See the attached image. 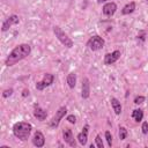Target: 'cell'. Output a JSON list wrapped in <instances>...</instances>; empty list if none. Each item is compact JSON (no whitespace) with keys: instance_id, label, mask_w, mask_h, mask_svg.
<instances>
[{"instance_id":"cell-5","label":"cell","mask_w":148,"mask_h":148,"mask_svg":"<svg viewBox=\"0 0 148 148\" xmlns=\"http://www.w3.org/2000/svg\"><path fill=\"white\" fill-rule=\"evenodd\" d=\"M66 113H67V108H66V106H61V108H59L58 111H56V113H54V116L52 117V119L50 120L49 126H50V127H53V128L57 127V126L59 125L60 120L65 117Z\"/></svg>"},{"instance_id":"cell-18","label":"cell","mask_w":148,"mask_h":148,"mask_svg":"<svg viewBox=\"0 0 148 148\" xmlns=\"http://www.w3.org/2000/svg\"><path fill=\"white\" fill-rule=\"evenodd\" d=\"M132 118L135 120V121H141L142 119H143V111L141 110V109H135V110H133V112H132Z\"/></svg>"},{"instance_id":"cell-11","label":"cell","mask_w":148,"mask_h":148,"mask_svg":"<svg viewBox=\"0 0 148 148\" xmlns=\"http://www.w3.org/2000/svg\"><path fill=\"white\" fill-rule=\"evenodd\" d=\"M32 143L35 147H43L45 145V138L43 135V133L40 131H36L35 134H34V138H32Z\"/></svg>"},{"instance_id":"cell-27","label":"cell","mask_w":148,"mask_h":148,"mask_svg":"<svg viewBox=\"0 0 148 148\" xmlns=\"http://www.w3.org/2000/svg\"><path fill=\"white\" fill-rule=\"evenodd\" d=\"M109 1H111V0H97L98 3H102V2H109Z\"/></svg>"},{"instance_id":"cell-12","label":"cell","mask_w":148,"mask_h":148,"mask_svg":"<svg viewBox=\"0 0 148 148\" xmlns=\"http://www.w3.org/2000/svg\"><path fill=\"white\" fill-rule=\"evenodd\" d=\"M81 96L82 98H88L90 96V82L88 77H83L82 79V91H81Z\"/></svg>"},{"instance_id":"cell-21","label":"cell","mask_w":148,"mask_h":148,"mask_svg":"<svg viewBox=\"0 0 148 148\" xmlns=\"http://www.w3.org/2000/svg\"><path fill=\"white\" fill-rule=\"evenodd\" d=\"M105 139H106V141H108L109 147H111V146H112V135H111V133H110L109 131L105 132Z\"/></svg>"},{"instance_id":"cell-25","label":"cell","mask_w":148,"mask_h":148,"mask_svg":"<svg viewBox=\"0 0 148 148\" xmlns=\"http://www.w3.org/2000/svg\"><path fill=\"white\" fill-rule=\"evenodd\" d=\"M13 94V89H6L3 92H2V96L3 97H8V96H10Z\"/></svg>"},{"instance_id":"cell-23","label":"cell","mask_w":148,"mask_h":148,"mask_svg":"<svg viewBox=\"0 0 148 148\" xmlns=\"http://www.w3.org/2000/svg\"><path fill=\"white\" fill-rule=\"evenodd\" d=\"M66 119H67V121L71 123V124H75V123H76V118H75L74 114H69V116H67Z\"/></svg>"},{"instance_id":"cell-19","label":"cell","mask_w":148,"mask_h":148,"mask_svg":"<svg viewBox=\"0 0 148 148\" xmlns=\"http://www.w3.org/2000/svg\"><path fill=\"white\" fill-rule=\"evenodd\" d=\"M126 136H127V130L124 126H119V139L125 140Z\"/></svg>"},{"instance_id":"cell-22","label":"cell","mask_w":148,"mask_h":148,"mask_svg":"<svg viewBox=\"0 0 148 148\" xmlns=\"http://www.w3.org/2000/svg\"><path fill=\"white\" fill-rule=\"evenodd\" d=\"M143 102H145V97L143 96H136L134 98V104H136V105H139V104H141Z\"/></svg>"},{"instance_id":"cell-9","label":"cell","mask_w":148,"mask_h":148,"mask_svg":"<svg viewBox=\"0 0 148 148\" xmlns=\"http://www.w3.org/2000/svg\"><path fill=\"white\" fill-rule=\"evenodd\" d=\"M120 56H121V53H120L119 50H116L111 53H106L104 56V64L105 65H112L120 58Z\"/></svg>"},{"instance_id":"cell-8","label":"cell","mask_w":148,"mask_h":148,"mask_svg":"<svg viewBox=\"0 0 148 148\" xmlns=\"http://www.w3.org/2000/svg\"><path fill=\"white\" fill-rule=\"evenodd\" d=\"M62 138H64V141L67 145H69L71 147H75L76 146V142H75V139H74V135H73L71 128L65 127L62 130Z\"/></svg>"},{"instance_id":"cell-24","label":"cell","mask_w":148,"mask_h":148,"mask_svg":"<svg viewBox=\"0 0 148 148\" xmlns=\"http://www.w3.org/2000/svg\"><path fill=\"white\" fill-rule=\"evenodd\" d=\"M141 130H142V133H143V134H147V133H148V123H147V121H143V123H142Z\"/></svg>"},{"instance_id":"cell-3","label":"cell","mask_w":148,"mask_h":148,"mask_svg":"<svg viewBox=\"0 0 148 148\" xmlns=\"http://www.w3.org/2000/svg\"><path fill=\"white\" fill-rule=\"evenodd\" d=\"M53 32H54V35H56V37L58 38V40L64 45V46H66V47H68V49H71L72 46H73V40L68 37V35L65 32V31H62L59 27H53Z\"/></svg>"},{"instance_id":"cell-15","label":"cell","mask_w":148,"mask_h":148,"mask_svg":"<svg viewBox=\"0 0 148 148\" xmlns=\"http://www.w3.org/2000/svg\"><path fill=\"white\" fill-rule=\"evenodd\" d=\"M110 102H111V106H112L114 113L116 114H120L121 113V104H120V102L116 97H111Z\"/></svg>"},{"instance_id":"cell-1","label":"cell","mask_w":148,"mask_h":148,"mask_svg":"<svg viewBox=\"0 0 148 148\" xmlns=\"http://www.w3.org/2000/svg\"><path fill=\"white\" fill-rule=\"evenodd\" d=\"M30 52H31V46L29 44H20L17 46H15L5 61L6 66H8V67L14 66L16 62L27 58L30 54Z\"/></svg>"},{"instance_id":"cell-6","label":"cell","mask_w":148,"mask_h":148,"mask_svg":"<svg viewBox=\"0 0 148 148\" xmlns=\"http://www.w3.org/2000/svg\"><path fill=\"white\" fill-rule=\"evenodd\" d=\"M53 80H54L53 74H51V73L44 74L43 79L36 83V89H37V90H43V89H45L46 87H49V86H51V84L53 83Z\"/></svg>"},{"instance_id":"cell-17","label":"cell","mask_w":148,"mask_h":148,"mask_svg":"<svg viewBox=\"0 0 148 148\" xmlns=\"http://www.w3.org/2000/svg\"><path fill=\"white\" fill-rule=\"evenodd\" d=\"M67 84L71 89H73L76 84V74L75 73H69L67 75Z\"/></svg>"},{"instance_id":"cell-2","label":"cell","mask_w":148,"mask_h":148,"mask_svg":"<svg viewBox=\"0 0 148 148\" xmlns=\"http://www.w3.org/2000/svg\"><path fill=\"white\" fill-rule=\"evenodd\" d=\"M31 131H32L31 124L25 123V121L15 123L14 126H13V133H14V135H15L17 139L22 140V141L28 140V138H29Z\"/></svg>"},{"instance_id":"cell-10","label":"cell","mask_w":148,"mask_h":148,"mask_svg":"<svg viewBox=\"0 0 148 148\" xmlns=\"http://www.w3.org/2000/svg\"><path fill=\"white\" fill-rule=\"evenodd\" d=\"M102 10H103V14L104 15H106V16H112L114 13H116V10H117V5L114 3V2H112V1H109V2H106L104 6H103V8H102Z\"/></svg>"},{"instance_id":"cell-4","label":"cell","mask_w":148,"mask_h":148,"mask_svg":"<svg viewBox=\"0 0 148 148\" xmlns=\"http://www.w3.org/2000/svg\"><path fill=\"white\" fill-rule=\"evenodd\" d=\"M104 44H105L104 39H103L101 36H98V35H95V36L90 37V38L88 39V42H87V46H88L91 51L102 50V49L104 47Z\"/></svg>"},{"instance_id":"cell-14","label":"cell","mask_w":148,"mask_h":148,"mask_svg":"<svg viewBox=\"0 0 148 148\" xmlns=\"http://www.w3.org/2000/svg\"><path fill=\"white\" fill-rule=\"evenodd\" d=\"M88 130H89V127H88V125H86L83 128H82V131L77 134V141L80 142V145H82V146H86V143H87V140H88Z\"/></svg>"},{"instance_id":"cell-26","label":"cell","mask_w":148,"mask_h":148,"mask_svg":"<svg viewBox=\"0 0 148 148\" xmlns=\"http://www.w3.org/2000/svg\"><path fill=\"white\" fill-rule=\"evenodd\" d=\"M27 95H29V91H28V90H23V94H22V96H24V97H25Z\"/></svg>"},{"instance_id":"cell-13","label":"cell","mask_w":148,"mask_h":148,"mask_svg":"<svg viewBox=\"0 0 148 148\" xmlns=\"http://www.w3.org/2000/svg\"><path fill=\"white\" fill-rule=\"evenodd\" d=\"M34 116H35V118H37V120L43 121V120L46 119L47 112H46V110L42 109L39 105H35V108H34Z\"/></svg>"},{"instance_id":"cell-7","label":"cell","mask_w":148,"mask_h":148,"mask_svg":"<svg viewBox=\"0 0 148 148\" xmlns=\"http://www.w3.org/2000/svg\"><path fill=\"white\" fill-rule=\"evenodd\" d=\"M18 22H20V18H18V16L17 15H15V14H13V15H10L9 17H7L3 22H2V25H1V30L5 32V31H7L12 25H15V24H18Z\"/></svg>"},{"instance_id":"cell-20","label":"cell","mask_w":148,"mask_h":148,"mask_svg":"<svg viewBox=\"0 0 148 148\" xmlns=\"http://www.w3.org/2000/svg\"><path fill=\"white\" fill-rule=\"evenodd\" d=\"M95 142H96V146H97L98 148H103V141H102V138H101L99 134L96 135V138H95Z\"/></svg>"},{"instance_id":"cell-16","label":"cell","mask_w":148,"mask_h":148,"mask_svg":"<svg viewBox=\"0 0 148 148\" xmlns=\"http://www.w3.org/2000/svg\"><path fill=\"white\" fill-rule=\"evenodd\" d=\"M135 2L134 1H131V2H128L126 6H124V8L121 9V14L123 15H128V14H131V13H133L134 10H135Z\"/></svg>"},{"instance_id":"cell-28","label":"cell","mask_w":148,"mask_h":148,"mask_svg":"<svg viewBox=\"0 0 148 148\" xmlns=\"http://www.w3.org/2000/svg\"><path fill=\"white\" fill-rule=\"evenodd\" d=\"M146 1H148V0H146Z\"/></svg>"}]
</instances>
